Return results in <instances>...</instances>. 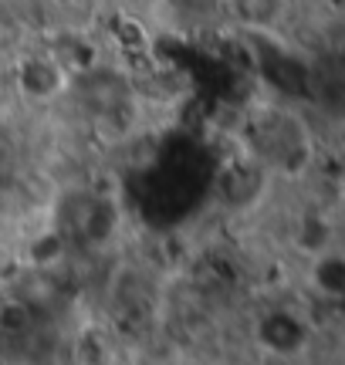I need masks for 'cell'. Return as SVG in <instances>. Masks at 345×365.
I'll list each match as a JSON object with an SVG mask.
<instances>
[{
    "label": "cell",
    "mask_w": 345,
    "mask_h": 365,
    "mask_svg": "<svg viewBox=\"0 0 345 365\" xmlns=\"http://www.w3.org/2000/svg\"><path fill=\"white\" fill-rule=\"evenodd\" d=\"M220 11L244 34H281L292 21V0H220Z\"/></svg>",
    "instance_id": "2"
},
{
    "label": "cell",
    "mask_w": 345,
    "mask_h": 365,
    "mask_svg": "<svg viewBox=\"0 0 345 365\" xmlns=\"http://www.w3.org/2000/svg\"><path fill=\"white\" fill-rule=\"evenodd\" d=\"M14 85L31 102H54V98H61L68 91V68L48 51L17 54Z\"/></svg>",
    "instance_id": "1"
}]
</instances>
